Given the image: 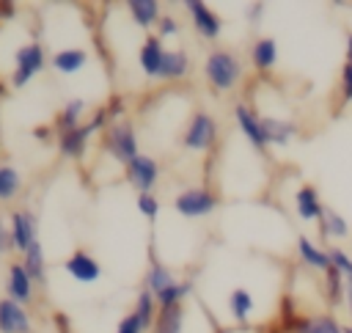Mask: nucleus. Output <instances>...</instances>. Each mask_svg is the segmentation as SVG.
Returning <instances> with one entry per match:
<instances>
[{"label": "nucleus", "mask_w": 352, "mask_h": 333, "mask_svg": "<svg viewBox=\"0 0 352 333\" xmlns=\"http://www.w3.org/2000/svg\"><path fill=\"white\" fill-rule=\"evenodd\" d=\"M250 61H253V66L258 72H270L278 63V44H275V39H270V36L256 39L253 47H250Z\"/></svg>", "instance_id": "a211bd4d"}, {"label": "nucleus", "mask_w": 352, "mask_h": 333, "mask_svg": "<svg viewBox=\"0 0 352 333\" xmlns=\"http://www.w3.org/2000/svg\"><path fill=\"white\" fill-rule=\"evenodd\" d=\"M63 270H66L74 281H80V283H94V281H99V275H102L99 261H96L88 250H74V253L63 261Z\"/></svg>", "instance_id": "9b49d317"}, {"label": "nucleus", "mask_w": 352, "mask_h": 333, "mask_svg": "<svg viewBox=\"0 0 352 333\" xmlns=\"http://www.w3.org/2000/svg\"><path fill=\"white\" fill-rule=\"evenodd\" d=\"M344 333H352V327H344Z\"/></svg>", "instance_id": "c03bdc74"}, {"label": "nucleus", "mask_w": 352, "mask_h": 333, "mask_svg": "<svg viewBox=\"0 0 352 333\" xmlns=\"http://www.w3.org/2000/svg\"><path fill=\"white\" fill-rule=\"evenodd\" d=\"M107 113H110V118H118V116L124 113V105H121V99H118V96H113V102L107 105Z\"/></svg>", "instance_id": "4c0bfd02"}, {"label": "nucleus", "mask_w": 352, "mask_h": 333, "mask_svg": "<svg viewBox=\"0 0 352 333\" xmlns=\"http://www.w3.org/2000/svg\"><path fill=\"white\" fill-rule=\"evenodd\" d=\"M154 305H157L154 294H151L148 289H143V292L138 294V300H135V316L140 319L143 330L154 327V319H157V314H160V311H154Z\"/></svg>", "instance_id": "c85d7f7f"}, {"label": "nucleus", "mask_w": 352, "mask_h": 333, "mask_svg": "<svg viewBox=\"0 0 352 333\" xmlns=\"http://www.w3.org/2000/svg\"><path fill=\"white\" fill-rule=\"evenodd\" d=\"M344 283H346V278H344L336 267H330V270L324 272V286H327V303H330V305H338L341 300H346Z\"/></svg>", "instance_id": "c756f323"}, {"label": "nucleus", "mask_w": 352, "mask_h": 333, "mask_svg": "<svg viewBox=\"0 0 352 333\" xmlns=\"http://www.w3.org/2000/svg\"><path fill=\"white\" fill-rule=\"evenodd\" d=\"M234 118H236V127L242 129V135L258 149V151H264L267 149V140H264V132H261V116H256L248 105H236L234 107Z\"/></svg>", "instance_id": "f8f14e48"}, {"label": "nucleus", "mask_w": 352, "mask_h": 333, "mask_svg": "<svg viewBox=\"0 0 352 333\" xmlns=\"http://www.w3.org/2000/svg\"><path fill=\"white\" fill-rule=\"evenodd\" d=\"M116 333H143V325H140V319L135 316V311H132V314H126V316L118 322Z\"/></svg>", "instance_id": "f704fd0d"}, {"label": "nucleus", "mask_w": 352, "mask_h": 333, "mask_svg": "<svg viewBox=\"0 0 352 333\" xmlns=\"http://www.w3.org/2000/svg\"><path fill=\"white\" fill-rule=\"evenodd\" d=\"M22 187V179L16 173V168L11 165H0V201H11Z\"/></svg>", "instance_id": "7c9ffc66"}, {"label": "nucleus", "mask_w": 352, "mask_h": 333, "mask_svg": "<svg viewBox=\"0 0 352 333\" xmlns=\"http://www.w3.org/2000/svg\"><path fill=\"white\" fill-rule=\"evenodd\" d=\"M160 179V165L154 157L138 154L132 162H126V182L138 190V193H151V187Z\"/></svg>", "instance_id": "0eeeda50"}, {"label": "nucleus", "mask_w": 352, "mask_h": 333, "mask_svg": "<svg viewBox=\"0 0 352 333\" xmlns=\"http://www.w3.org/2000/svg\"><path fill=\"white\" fill-rule=\"evenodd\" d=\"M36 231H38V220L33 212L28 209H16L11 212V239H14V248L19 253H25L30 245H36Z\"/></svg>", "instance_id": "6e6552de"}, {"label": "nucleus", "mask_w": 352, "mask_h": 333, "mask_svg": "<svg viewBox=\"0 0 352 333\" xmlns=\"http://www.w3.org/2000/svg\"><path fill=\"white\" fill-rule=\"evenodd\" d=\"M82 113H85V99H80V96L66 99L63 110H60V113H58V118H55V129L63 135V132H69V129L80 127V116H82Z\"/></svg>", "instance_id": "5701e85b"}, {"label": "nucleus", "mask_w": 352, "mask_h": 333, "mask_svg": "<svg viewBox=\"0 0 352 333\" xmlns=\"http://www.w3.org/2000/svg\"><path fill=\"white\" fill-rule=\"evenodd\" d=\"M11 248H14V239H11V226H6V223H3V217H0V256H6Z\"/></svg>", "instance_id": "c9c22d12"}, {"label": "nucleus", "mask_w": 352, "mask_h": 333, "mask_svg": "<svg viewBox=\"0 0 352 333\" xmlns=\"http://www.w3.org/2000/svg\"><path fill=\"white\" fill-rule=\"evenodd\" d=\"M204 74L214 91H231L242 80V63L228 50H212L204 61Z\"/></svg>", "instance_id": "f257e3e1"}, {"label": "nucleus", "mask_w": 352, "mask_h": 333, "mask_svg": "<svg viewBox=\"0 0 352 333\" xmlns=\"http://www.w3.org/2000/svg\"><path fill=\"white\" fill-rule=\"evenodd\" d=\"M138 209H140L143 217L154 220V217L160 215V201H157L151 193H140V195H138Z\"/></svg>", "instance_id": "473e14b6"}, {"label": "nucleus", "mask_w": 352, "mask_h": 333, "mask_svg": "<svg viewBox=\"0 0 352 333\" xmlns=\"http://www.w3.org/2000/svg\"><path fill=\"white\" fill-rule=\"evenodd\" d=\"M176 283V278H173V272L168 270V267H162L157 259H151V264H148V272H146V289L157 297V294H162L168 286H173Z\"/></svg>", "instance_id": "b1692460"}, {"label": "nucleus", "mask_w": 352, "mask_h": 333, "mask_svg": "<svg viewBox=\"0 0 352 333\" xmlns=\"http://www.w3.org/2000/svg\"><path fill=\"white\" fill-rule=\"evenodd\" d=\"M341 102H352V63L341 66Z\"/></svg>", "instance_id": "72a5a7b5"}, {"label": "nucleus", "mask_w": 352, "mask_h": 333, "mask_svg": "<svg viewBox=\"0 0 352 333\" xmlns=\"http://www.w3.org/2000/svg\"><path fill=\"white\" fill-rule=\"evenodd\" d=\"M190 72V58L184 50H165V58H162V69H160V77L162 80H179Z\"/></svg>", "instance_id": "412c9836"}, {"label": "nucleus", "mask_w": 352, "mask_h": 333, "mask_svg": "<svg viewBox=\"0 0 352 333\" xmlns=\"http://www.w3.org/2000/svg\"><path fill=\"white\" fill-rule=\"evenodd\" d=\"M297 333H344V327L336 322V316L319 314V316H302Z\"/></svg>", "instance_id": "bb28decb"}, {"label": "nucleus", "mask_w": 352, "mask_h": 333, "mask_svg": "<svg viewBox=\"0 0 352 333\" xmlns=\"http://www.w3.org/2000/svg\"><path fill=\"white\" fill-rule=\"evenodd\" d=\"M176 33H179V22H176L173 17L165 14V17L160 19V39H165V36H176Z\"/></svg>", "instance_id": "e433bc0d"}, {"label": "nucleus", "mask_w": 352, "mask_h": 333, "mask_svg": "<svg viewBox=\"0 0 352 333\" xmlns=\"http://www.w3.org/2000/svg\"><path fill=\"white\" fill-rule=\"evenodd\" d=\"M261 132L267 143L275 146H286L294 135H297V124L286 121V118H275V116H261Z\"/></svg>", "instance_id": "2eb2a0df"}, {"label": "nucleus", "mask_w": 352, "mask_h": 333, "mask_svg": "<svg viewBox=\"0 0 352 333\" xmlns=\"http://www.w3.org/2000/svg\"><path fill=\"white\" fill-rule=\"evenodd\" d=\"M297 256H300L302 264H308V267H314V270H322V272H327V270L333 267V261H330V250H324L322 245L311 242L305 234L297 237Z\"/></svg>", "instance_id": "4468645a"}, {"label": "nucleus", "mask_w": 352, "mask_h": 333, "mask_svg": "<svg viewBox=\"0 0 352 333\" xmlns=\"http://www.w3.org/2000/svg\"><path fill=\"white\" fill-rule=\"evenodd\" d=\"M184 330V305L160 308L151 333H182Z\"/></svg>", "instance_id": "4be33fe9"}, {"label": "nucleus", "mask_w": 352, "mask_h": 333, "mask_svg": "<svg viewBox=\"0 0 352 333\" xmlns=\"http://www.w3.org/2000/svg\"><path fill=\"white\" fill-rule=\"evenodd\" d=\"M173 209L182 217H206L217 209V195L206 187H187L173 198Z\"/></svg>", "instance_id": "20e7f679"}, {"label": "nucleus", "mask_w": 352, "mask_h": 333, "mask_svg": "<svg viewBox=\"0 0 352 333\" xmlns=\"http://www.w3.org/2000/svg\"><path fill=\"white\" fill-rule=\"evenodd\" d=\"M8 297L19 305H28L33 300V278L28 275V270L22 264L8 267Z\"/></svg>", "instance_id": "ddd939ff"}, {"label": "nucleus", "mask_w": 352, "mask_h": 333, "mask_svg": "<svg viewBox=\"0 0 352 333\" xmlns=\"http://www.w3.org/2000/svg\"><path fill=\"white\" fill-rule=\"evenodd\" d=\"M22 267L28 270V275H30L33 281H41V283H44V278H47V261H44V248H41V242L30 245V248L22 253Z\"/></svg>", "instance_id": "393cba45"}, {"label": "nucleus", "mask_w": 352, "mask_h": 333, "mask_svg": "<svg viewBox=\"0 0 352 333\" xmlns=\"http://www.w3.org/2000/svg\"><path fill=\"white\" fill-rule=\"evenodd\" d=\"M228 311H231V316H234L236 322H245V319L250 316V311H253V294H250L248 289L236 286V289L228 294Z\"/></svg>", "instance_id": "cd10ccee"}, {"label": "nucleus", "mask_w": 352, "mask_h": 333, "mask_svg": "<svg viewBox=\"0 0 352 333\" xmlns=\"http://www.w3.org/2000/svg\"><path fill=\"white\" fill-rule=\"evenodd\" d=\"M346 305H349V314H352V275L346 278Z\"/></svg>", "instance_id": "79ce46f5"}, {"label": "nucleus", "mask_w": 352, "mask_h": 333, "mask_svg": "<svg viewBox=\"0 0 352 333\" xmlns=\"http://www.w3.org/2000/svg\"><path fill=\"white\" fill-rule=\"evenodd\" d=\"M44 69V47L38 41H30L25 47L16 50V66L11 72V85L22 88L33 80V74H38Z\"/></svg>", "instance_id": "39448f33"}, {"label": "nucleus", "mask_w": 352, "mask_h": 333, "mask_svg": "<svg viewBox=\"0 0 352 333\" xmlns=\"http://www.w3.org/2000/svg\"><path fill=\"white\" fill-rule=\"evenodd\" d=\"M126 11H129V17L140 25V28H151L154 22L160 25V3L157 0H129L126 3Z\"/></svg>", "instance_id": "aec40b11"}, {"label": "nucleus", "mask_w": 352, "mask_h": 333, "mask_svg": "<svg viewBox=\"0 0 352 333\" xmlns=\"http://www.w3.org/2000/svg\"><path fill=\"white\" fill-rule=\"evenodd\" d=\"M14 8H16L14 3H8V0H3V3H0V17H3V19H8V17H14Z\"/></svg>", "instance_id": "a19ab883"}, {"label": "nucleus", "mask_w": 352, "mask_h": 333, "mask_svg": "<svg viewBox=\"0 0 352 333\" xmlns=\"http://www.w3.org/2000/svg\"><path fill=\"white\" fill-rule=\"evenodd\" d=\"M319 231H322V237H333V239H338V237H346L349 234V223L336 212V209H330V206H324V212H322V217H319Z\"/></svg>", "instance_id": "a878e982"}, {"label": "nucleus", "mask_w": 352, "mask_h": 333, "mask_svg": "<svg viewBox=\"0 0 352 333\" xmlns=\"http://www.w3.org/2000/svg\"><path fill=\"white\" fill-rule=\"evenodd\" d=\"M162 58H165V50H162L160 36H148V39L143 41V47H140V55H138L143 74H148V77H160Z\"/></svg>", "instance_id": "dca6fc26"}, {"label": "nucleus", "mask_w": 352, "mask_h": 333, "mask_svg": "<svg viewBox=\"0 0 352 333\" xmlns=\"http://www.w3.org/2000/svg\"><path fill=\"white\" fill-rule=\"evenodd\" d=\"M261 11H264V6H261V3H253L250 11H248V19H250V22H258V19H261Z\"/></svg>", "instance_id": "58836bf2"}, {"label": "nucleus", "mask_w": 352, "mask_h": 333, "mask_svg": "<svg viewBox=\"0 0 352 333\" xmlns=\"http://www.w3.org/2000/svg\"><path fill=\"white\" fill-rule=\"evenodd\" d=\"M294 206H297V215L302 220H319L322 212H324V204L319 201V193L316 187L311 184H302L297 193H294Z\"/></svg>", "instance_id": "f3484780"}, {"label": "nucleus", "mask_w": 352, "mask_h": 333, "mask_svg": "<svg viewBox=\"0 0 352 333\" xmlns=\"http://www.w3.org/2000/svg\"><path fill=\"white\" fill-rule=\"evenodd\" d=\"M217 140V124L209 113H195L184 129V149L190 151H209Z\"/></svg>", "instance_id": "423d86ee"}, {"label": "nucleus", "mask_w": 352, "mask_h": 333, "mask_svg": "<svg viewBox=\"0 0 352 333\" xmlns=\"http://www.w3.org/2000/svg\"><path fill=\"white\" fill-rule=\"evenodd\" d=\"M30 314L11 297H0V333H30Z\"/></svg>", "instance_id": "1a4fd4ad"}, {"label": "nucleus", "mask_w": 352, "mask_h": 333, "mask_svg": "<svg viewBox=\"0 0 352 333\" xmlns=\"http://www.w3.org/2000/svg\"><path fill=\"white\" fill-rule=\"evenodd\" d=\"M187 6V11H190V17H192V25H195V30L204 36V39H217L220 36V30H223V22H220V17L206 6V3H201V0H187L184 3Z\"/></svg>", "instance_id": "9d476101"}, {"label": "nucleus", "mask_w": 352, "mask_h": 333, "mask_svg": "<svg viewBox=\"0 0 352 333\" xmlns=\"http://www.w3.org/2000/svg\"><path fill=\"white\" fill-rule=\"evenodd\" d=\"M104 149L118 160V162H132L140 151H138V132L132 127V121H116L107 127L104 132Z\"/></svg>", "instance_id": "7ed1b4c3"}, {"label": "nucleus", "mask_w": 352, "mask_h": 333, "mask_svg": "<svg viewBox=\"0 0 352 333\" xmlns=\"http://www.w3.org/2000/svg\"><path fill=\"white\" fill-rule=\"evenodd\" d=\"M346 63H352V33L346 39Z\"/></svg>", "instance_id": "37998d69"}, {"label": "nucleus", "mask_w": 352, "mask_h": 333, "mask_svg": "<svg viewBox=\"0 0 352 333\" xmlns=\"http://www.w3.org/2000/svg\"><path fill=\"white\" fill-rule=\"evenodd\" d=\"M107 116H110L107 107H99L88 124H80V127H74V129L58 135V149H60V154H63V157H72V160H80V157L85 154L88 138H91L96 129H102V127L107 124Z\"/></svg>", "instance_id": "f03ea898"}, {"label": "nucleus", "mask_w": 352, "mask_h": 333, "mask_svg": "<svg viewBox=\"0 0 352 333\" xmlns=\"http://www.w3.org/2000/svg\"><path fill=\"white\" fill-rule=\"evenodd\" d=\"M327 250H330V261H333V267H336L344 278H349V275H352V259H349V253L341 250V248H327Z\"/></svg>", "instance_id": "2f4dec72"}, {"label": "nucleus", "mask_w": 352, "mask_h": 333, "mask_svg": "<svg viewBox=\"0 0 352 333\" xmlns=\"http://www.w3.org/2000/svg\"><path fill=\"white\" fill-rule=\"evenodd\" d=\"M85 63H88V52L80 50V47H69V50H60V52L52 55V69L60 72V74H74Z\"/></svg>", "instance_id": "6ab92c4d"}, {"label": "nucleus", "mask_w": 352, "mask_h": 333, "mask_svg": "<svg viewBox=\"0 0 352 333\" xmlns=\"http://www.w3.org/2000/svg\"><path fill=\"white\" fill-rule=\"evenodd\" d=\"M50 135H52L50 127H36V129H33V138H36V140H50Z\"/></svg>", "instance_id": "ea45409f"}]
</instances>
